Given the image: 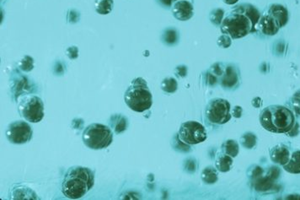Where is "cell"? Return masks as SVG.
<instances>
[{
    "mask_svg": "<svg viewBox=\"0 0 300 200\" xmlns=\"http://www.w3.org/2000/svg\"><path fill=\"white\" fill-rule=\"evenodd\" d=\"M262 13L256 6L249 3L237 4L225 15L220 30L223 34L230 35L232 39L245 37L257 31Z\"/></svg>",
    "mask_w": 300,
    "mask_h": 200,
    "instance_id": "cell-1",
    "label": "cell"
},
{
    "mask_svg": "<svg viewBox=\"0 0 300 200\" xmlns=\"http://www.w3.org/2000/svg\"><path fill=\"white\" fill-rule=\"evenodd\" d=\"M95 184V174L91 169L80 166L72 167L67 170L62 183V192L70 200L84 197Z\"/></svg>",
    "mask_w": 300,
    "mask_h": 200,
    "instance_id": "cell-2",
    "label": "cell"
},
{
    "mask_svg": "<svg viewBox=\"0 0 300 200\" xmlns=\"http://www.w3.org/2000/svg\"><path fill=\"white\" fill-rule=\"evenodd\" d=\"M263 129L276 133H288L296 125L295 113L280 105H271L263 109L259 117Z\"/></svg>",
    "mask_w": 300,
    "mask_h": 200,
    "instance_id": "cell-3",
    "label": "cell"
},
{
    "mask_svg": "<svg viewBox=\"0 0 300 200\" xmlns=\"http://www.w3.org/2000/svg\"><path fill=\"white\" fill-rule=\"evenodd\" d=\"M124 101L134 112L149 110L153 104V96L147 81L141 77L134 79L124 93Z\"/></svg>",
    "mask_w": 300,
    "mask_h": 200,
    "instance_id": "cell-4",
    "label": "cell"
},
{
    "mask_svg": "<svg viewBox=\"0 0 300 200\" xmlns=\"http://www.w3.org/2000/svg\"><path fill=\"white\" fill-rule=\"evenodd\" d=\"M82 139L91 150H102L111 145L113 132L110 127L100 124H92L85 128Z\"/></svg>",
    "mask_w": 300,
    "mask_h": 200,
    "instance_id": "cell-5",
    "label": "cell"
},
{
    "mask_svg": "<svg viewBox=\"0 0 300 200\" xmlns=\"http://www.w3.org/2000/svg\"><path fill=\"white\" fill-rule=\"evenodd\" d=\"M18 111L30 123H39L44 118V104L35 95H24L18 104Z\"/></svg>",
    "mask_w": 300,
    "mask_h": 200,
    "instance_id": "cell-6",
    "label": "cell"
},
{
    "mask_svg": "<svg viewBox=\"0 0 300 200\" xmlns=\"http://www.w3.org/2000/svg\"><path fill=\"white\" fill-rule=\"evenodd\" d=\"M231 104L225 99L214 98L207 103L205 108V117L211 124L222 125L231 120Z\"/></svg>",
    "mask_w": 300,
    "mask_h": 200,
    "instance_id": "cell-7",
    "label": "cell"
},
{
    "mask_svg": "<svg viewBox=\"0 0 300 200\" xmlns=\"http://www.w3.org/2000/svg\"><path fill=\"white\" fill-rule=\"evenodd\" d=\"M178 136L185 144L193 145L205 141L207 133L202 124L196 121H187L181 124Z\"/></svg>",
    "mask_w": 300,
    "mask_h": 200,
    "instance_id": "cell-8",
    "label": "cell"
},
{
    "mask_svg": "<svg viewBox=\"0 0 300 200\" xmlns=\"http://www.w3.org/2000/svg\"><path fill=\"white\" fill-rule=\"evenodd\" d=\"M33 135V128L24 121L13 122L6 130V137L11 144H27L32 140Z\"/></svg>",
    "mask_w": 300,
    "mask_h": 200,
    "instance_id": "cell-9",
    "label": "cell"
},
{
    "mask_svg": "<svg viewBox=\"0 0 300 200\" xmlns=\"http://www.w3.org/2000/svg\"><path fill=\"white\" fill-rule=\"evenodd\" d=\"M239 83L240 72L238 67L233 64L226 65L224 74L219 80L220 86L226 90H233L239 86Z\"/></svg>",
    "mask_w": 300,
    "mask_h": 200,
    "instance_id": "cell-10",
    "label": "cell"
},
{
    "mask_svg": "<svg viewBox=\"0 0 300 200\" xmlns=\"http://www.w3.org/2000/svg\"><path fill=\"white\" fill-rule=\"evenodd\" d=\"M173 16L181 21H189L194 15V6L190 0H178L171 7Z\"/></svg>",
    "mask_w": 300,
    "mask_h": 200,
    "instance_id": "cell-11",
    "label": "cell"
},
{
    "mask_svg": "<svg viewBox=\"0 0 300 200\" xmlns=\"http://www.w3.org/2000/svg\"><path fill=\"white\" fill-rule=\"evenodd\" d=\"M257 28V31H259L262 34L268 36L276 35L281 29L275 19L267 11L264 14H262Z\"/></svg>",
    "mask_w": 300,
    "mask_h": 200,
    "instance_id": "cell-12",
    "label": "cell"
},
{
    "mask_svg": "<svg viewBox=\"0 0 300 200\" xmlns=\"http://www.w3.org/2000/svg\"><path fill=\"white\" fill-rule=\"evenodd\" d=\"M270 158L275 164L284 166L290 159L289 148L284 144H277L270 150Z\"/></svg>",
    "mask_w": 300,
    "mask_h": 200,
    "instance_id": "cell-13",
    "label": "cell"
},
{
    "mask_svg": "<svg viewBox=\"0 0 300 200\" xmlns=\"http://www.w3.org/2000/svg\"><path fill=\"white\" fill-rule=\"evenodd\" d=\"M267 12L275 19L280 28L285 27L289 22V11L282 4L272 3L271 5H269Z\"/></svg>",
    "mask_w": 300,
    "mask_h": 200,
    "instance_id": "cell-14",
    "label": "cell"
},
{
    "mask_svg": "<svg viewBox=\"0 0 300 200\" xmlns=\"http://www.w3.org/2000/svg\"><path fill=\"white\" fill-rule=\"evenodd\" d=\"M9 199L11 200H39L33 189L27 186L15 184L9 191Z\"/></svg>",
    "mask_w": 300,
    "mask_h": 200,
    "instance_id": "cell-15",
    "label": "cell"
},
{
    "mask_svg": "<svg viewBox=\"0 0 300 200\" xmlns=\"http://www.w3.org/2000/svg\"><path fill=\"white\" fill-rule=\"evenodd\" d=\"M109 127L113 130L116 134H119L124 132L129 127V120L127 117L123 114L111 115L109 119Z\"/></svg>",
    "mask_w": 300,
    "mask_h": 200,
    "instance_id": "cell-16",
    "label": "cell"
},
{
    "mask_svg": "<svg viewBox=\"0 0 300 200\" xmlns=\"http://www.w3.org/2000/svg\"><path fill=\"white\" fill-rule=\"evenodd\" d=\"M274 181L275 180L271 178L267 174L266 176L262 175L261 177L253 179L254 189L256 191L261 192V193L268 192L269 190L273 189Z\"/></svg>",
    "mask_w": 300,
    "mask_h": 200,
    "instance_id": "cell-17",
    "label": "cell"
},
{
    "mask_svg": "<svg viewBox=\"0 0 300 200\" xmlns=\"http://www.w3.org/2000/svg\"><path fill=\"white\" fill-rule=\"evenodd\" d=\"M233 162V157L228 156L227 154L222 151L216 156L215 167L217 170L220 172H227L231 171Z\"/></svg>",
    "mask_w": 300,
    "mask_h": 200,
    "instance_id": "cell-18",
    "label": "cell"
},
{
    "mask_svg": "<svg viewBox=\"0 0 300 200\" xmlns=\"http://www.w3.org/2000/svg\"><path fill=\"white\" fill-rule=\"evenodd\" d=\"M283 169L289 173H300V150L295 151L292 154L289 162L283 166Z\"/></svg>",
    "mask_w": 300,
    "mask_h": 200,
    "instance_id": "cell-19",
    "label": "cell"
},
{
    "mask_svg": "<svg viewBox=\"0 0 300 200\" xmlns=\"http://www.w3.org/2000/svg\"><path fill=\"white\" fill-rule=\"evenodd\" d=\"M113 8V0H95V9L99 15H108Z\"/></svg>",
    "mask_w": 300,
    "mask_h": 200,
    "instance_id": "cell-20",
    "label": "cell"
},
{
    "mask_svg": "<svg viewBox=\"0 0 300 200\" xmlns=\"http://www.w3.org/2000/svg\"><path fill=\"white\" fill-rule=\"evenodd\" d=\"M201 180L206 184H213L215 183L219 177H218V170L212 166L204 168L201 174Z\"/></svg>",
    "mask_w": 300,
    "mask_h": 200,
    "instance_id": "cell-21",
    "label": "cell"
},
{
    "mask_svg": "<svg viewBox=\"0 0 300 200\" xmlns=\"http://www.w3.org/2000/svg\"><path fill=\"white\" fill-rule=\"evenodd\" d=\"M222 151L224 153L227 154L228 156L231 157H236L238 156L239 151V146L238 142L233 139H228L222 144Z\"/></svg>",
    "mask_w": 300,
    "mask_h": 200,
    "instance_id": "cell-22",
    "label": "cell"
},
{
    "mask_svg": "<svg viewBox=\"0 0 300 200\" xmlns=\"http://www.w3.org/2000/svg\"><path fill=\"white\" fill-rule=\"evenodd\" d=\"M162 41L165 44L168 45V46L175 45L179 41V33L173 27L167 28L165 30L163 35H162Z\"/></svg>",
    "mask_w": 300,
    "mask_h": 200,
    "instance_id": "cell-23",
    "label": "cell"
},
{
    "mask_svg": "<svg viewBox=\"0 0 300 200\" xmlns=\"http://www.w3.org/2000/svg\"><path fill=\"white\" fill-rule=\"evenodd\" d=\"M257 142V135L251 132L245 133L240 138V144L248 150L253 149L256 146Z\"/></svg>",
    "mask_w": 300,
    "mask_h": 200,
    "instance_id": "cell-24",
    "label": "cell"
},
{
    "mask_svg": "<svg viewBox=\"0 0 300 200\" xmlns=\"http://www.w3.org/2000/svg\"><path fill=\"white\" fill-rule=\"evenodd\" d=\"M161 89L164 92L167 93H174L177 91L178 83L177 80H175L173 77H168L164 79L163 81L161 82Z\"/></svg>",
    "mask_w": 300,
    "mask_h": 200,
    "instance_id": "cell-25",
    "label": "cell"
},
{
    "mask_svg": "<svg viewBox=\"0 0 300 200\" xmlns=\"http://www.w3.org/2000/svg\"><path fill=\"white\" fill-rule=\"evenodd\" d=\"M225 10L222 9H214L210 12L209 20L216 27L221 26L223 20L225 18Z\"/></svg>",
    "mask_w": 300,
    "mask_h": 200,
    "instance_id": "cell-26",
    "label": "cell"
},
{
    "mask_svg": "<svg viewBox=\"0 0 300 200\" xmlns=\"http://www.w3.org/2000/svg\"><path fill=\"white\" fill-rule=\"evenodd\" d=\"M18 67L24 72H30L34 68V59L31 56L26 55L20 60Z\"/></svg>",
    "mask_w": 300,
    "mask_h": 200,
    "instance_id": "cell-27",
    "label": "cell"
},
{
    "mask_svg": "<svg viewBox=\"0 0 300 200\" xmlns=\"http://www.w3.org/2000/svg\"><path fill=\"white\" fill-rule=\"evenodd\" d=\"M289 104L292 111L300 116V89L293 95V97L289 100Z\"/></svg>",
    "mask_w": 300,
    "mask_h": 200,
    "instance_id": "cell-28",
    "label": "cell"
},
{
    "mask_svg": "<svg viewBox=\"0 0 300 200\" xmlns=\"http://www.w3.org/2000/svg\"><path fill=\"white\" fill-rule=\"evenodd\" d=\"M172 145L175 150L181 151V152H188L191 150V145L185 144L183 141H181V138H179V136H178V133L173 138Z\"/></svg>",
    "mask_w": 300,
    "mask_h": 200,
    "instance_id": "cell-29",
    "label": "cell"
},
{
    "mask_svg": "<svg viewBox=\"0 0 300 200\" xmlns=\"http://www.w3.org/2000/svg\"><path fill=\"white\" fill-rule=\"evenodd\" d=\"M28 81L26 77H23L22 75L17 77V80L15 81V86L13 87V89H16V92L15 94H21L22 92H25L26 87L28 86ZM20 96V95H19Z\"/></svg>",
    "mask_w": 300,
    "mask_h": 200,
    "instance_id": "cell-30",
    "label": "cell"
},
{
    "mask_svg": "<svg viewBox=\"0 0 300 200\" xmlns=\"http://www.w3.org/2000/svg\"><path fill=\"white\" fill-rule=\"evenodd\" d=\"M225 66H226V65H225L224 63H216V64H214V65H212L210 67L208 70L212 74H214L215 76L218 77L219 80H220V78H221L222 75L224 74V72H225Z\"/></svg>",
    "mask_w": 300,
    "mask_h": 200,
    "instance_id": "cell-31",
    "label": "cell"
},
{
    "mask_svg": "<svg viewBox=\"0 0 300 200\" xmlns=\"http://www.w3.org/2000/svg\"><path fill=\"white\" fill-rule=\"evenodd\" d=\"M197 167H198V164H197V161L194 158H188L185 161L184 168H185V171L188 173H194L197 171Z\"/></svg>",
    "mask_w": 300,
    "mask_h": 200,
    "instance_id": "cell-32",
    "label": "cell"
},
{
    "mask_svg": "<svg viewBox=\"0 0 300 200\" xmlns=\"http://www.w3.org/2000/svg\"><path fill=\"white\" fill-rule=\"evenodd\" d=\"M217 44L222 48H228V47H231V44H232V38L230 35L223 34L218 38Z\"/></svg>",
    "mask_w": 300,
    "mask_h": 200,
    "instance_id": "cell-33",
    "label": "cell"
},
{
    "mask_svg": "<svg viewBox=\"0 0 300 200\" xmlns=\"http://www.w3.org/2000/svg\"><path fill=\"white\" fill-rule=\"evenodd\" d=\"M204 81L206 82L207 86H215L219 82V79L218 77L215 76L214 74H212L209 70H207L203 75Z\"/></svg>",
    "mask_w": 300,
    "mask_h": 200,
    "instance_id": "cell-34",
    "label": "cell"
},
{
    "mask_svg": "<svg viewBox=\"0 0 300 200\" xmlns=\"http://www.w3.org/2000/svg\"><path fill=\"white\" fill-rule=\"evenodd\" d=\"M79 19H80L79 12L77 11L75 9L68 10L67 15V21L68 23H77V22H79Z\"/></svg>",
    "mask_w": 300,
    "mask_h": 200,
    "instance_id": "cell-35",
    "label": "cell"
},
{
    "mask_svg": "<svg viewBox=\"0 0 300 200\" xmlns=\"http://www.w3.org/2000/svg\"><path fill=\"white\" fill-rule=\"evenodd\" d=\"M66 55L70 59H76L79 57V48L76 46H71L67 47L66 50Z\"/></svg>",
    "mask_w": 300,
    "mask_h": 200,
    "instance_id": "cell-36",
    "label": "cell"
},
{
    "mask_svg": "<svg viewBox=\"0 0 300 200\" xmlns=\"http://www.w3.org/2000/svg\"><path fill=\"white\" fill-rule=\"evenodd\" d=\"M248 174L252 179H256L257 177H261L262 175H263V169L260 167L259 166H254L253 168L251 169V171H249Z\"/></svg>",
    "mask_w": 300,
    "mask_h": 200,
    "instance_id": "cell-37",
    "label": "cell"
},
{
    "mask_svg": "<svg viewBox=\"0 0 300 200\" xmlns=\"http://www.w3.org/2000/svg\"><path fill=\"white\" fill-rule=\"evenodd\" d=\"M175 74L176 76L181 77V78H184L187 75V67L186 65H180L177 66L175 68Z\"/></svg>",
    "mask_w": 300,
    "mask_h": 200,
    "instance_id": "cell-38",
    "label": "cell"
},
{
    "mask_svg": "<svg viewBox=\"0 0 300 200\" xmlns=\"http://www.w3.org/2000/svg\"><path fill=\"white\" fill-rule=\"evenodd\" d=\"M65 72V65L63 64V63L60 62V61H57L55 63V66H54V73H55L57 75L59 74V75H61V74H64Z\"/></svg>",
    "mask_w": 300,
    "mask_h": 200,
    "instance_id": "cell-39",
    "label": "cell"
},
{
    "mask_svg": "<svg viewBox=\"0 0 300 200\" xmlns=\"http://www.w3.org/2000/svg\"><path fill=\"white\" fill-rule=\"evenodd\" d=\"M155 1L164 8L169 9L172 7L173 3H175L178 0H155Z\"/></svg>",
    "mask_w": 300,
    "mask_h": 200,
    "instance_id": "cell-40",
    "label": "cell"
},
{
    "mask_svg": "<svg viewBox=\"0 0 300 200\" xmlns=\"http://www.w3.org/2000/svg\"><path fill=\"white\" fill-rule=\"evenodd\" d=\"M242 112H243V109H242L241 106H235L233 107V110H232V116H233V118H241Z\"/></svg>",
    "mask_w": 300,
    "mask_h": 200,
    "instance_id": "cell-41",
    "label": "cell"
},
{
    "mask_svg": "<svg viewBox=\"0 0 300 200\" xmlns=\"http://www.w3.org/2000/svg\"><path fill=\"white\" fill-rule=\"evenodd\" d=\"M263 99L260 98H254L253 100H252V105H253L254 107H256V108H260V107H262L263 106Z\"/></svg>",
    "mask_w": 300,
    "mask_h": 200,
    "instance_id": "cell-42",
    "label": "cell"
},
{
    "mask_svg": "<svg viewBox=\"0 0 300 200\" xmlns=\"http://www.w3.org/2000/svg\"><path fill=\"white\" fill-rule=\"evenodd\" d=\"M223 2L228 5H234L239 2V0H223Z\"/></svg>",
    "mask_w": 300,
    "mask_h": 200,
    "instance_id": "cell-43",
    "label": "cell"
}]
</instances>
